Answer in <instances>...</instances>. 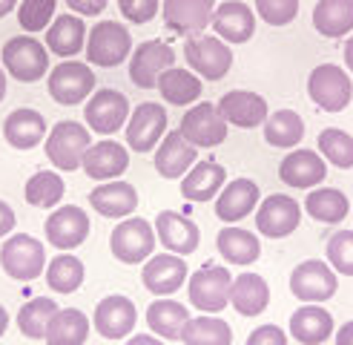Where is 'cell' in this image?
Returning <instances> with one entry per match:
<instances>
[{
  "label": "cell",
  "instance_id": "cell-1",
  "mask_svg": "<svg viewBox=\"0 0 353 345\" xmlns=\"http://www.w3.org/2000/svg\"><path fill=\"white\" fill-rule=\"evenodd\" d=\"M90 147H92L90 130L81 127L78 121H61V124L52 127V132L46 138L49 161L63 172H72V170L83 167V155Z\"/></svg>",
  "mask_w": 353,
  "mask_h": 345
},
{
  "label": "cell",
  "instance_id": "cell-2",
  "mask_svg": "<svg viewBox=\"0 0 353 345\" xmlns=\"http://www.w3.org/2000/svg\"><path fill=\"white\" fill-rule=\"evenodd\" d=\"M307 95L325 112H342L353 98V83L336 63H319L307 75Z\"/></svg>",
  "mask_w": 353,
  "mask_h": 345
},
{
  "label": "cell",
  "instance_id": "cell-3",
  "mask_svg": "<svg viewBox=\"0 0 353 345\" xmlns=\"http://www.w3.org/2000/svg\"><path fill=\"white\" fill-rule=\"evenodd\" d=\"M184 58L192 72H199L204 81H221L233 66L230 46L213 34H190L184 43Z\"/></svg>",
  "mask_w": 353,
  "mask_h": 345
},
{
  "label": "cell",
  "instance_id": "cell-4",
  "mask_svg": "<svg viewBox=\"0 0 353 345\" xmlns=\"http://www.w3.org/2000/svg\"><path fill=\"white\" fill-rule=\"evenodd\" d=\"M0 265L17 282H32L38 279L43 265H46V250L34 236L29 233H14L3 241L0 248Z\"/></svg>",
  "mask_w": 353,
  "mask_h": 345
},
{
  "label": "cell",
  "instance_id": "cell-5",
  "mask_svg": "<svg viewBox=\"0 0 353 345\" xmlns=\"http://www.w3.org/2000/svg\"><path fill=\"white\" fill-rule=\"evenodd\" d=\"M132 52V34L127 26L115 21H101L92 26L90 38H86V61L95 66H118L130 58Z\"/></svg>",
  "mask_w": 353,
  "mask_h": 345
},
{
  "label": "cell",
  "instance_id": "cell-6",
  "mask_svg": "<svg viewBox=\"0 0 353 345\" xmlns=\"http://www.w3.org/2000/svg\"><path fill=\"white\" fill-rule=\"evenodd\" d=\"M110 250L118 262L138 265L147 262L155 250V230L147 219H123L110 236Z\"/></svg>",
  "mask_w": 353,
  "mask_h": 345
},
{
  "label": "cell",
  "instance_id": "cell-7",
  "mask_svg": "<svg viewBox=\"0 0 353 345\" xmlns=\"http://www.w3.org/2000/svg\"><path fill=\"white\" fill-rule=\"evenodd\" d=\"M3 66L12 78L34 83L49 72V52L46 46H41V41L29 38V34H17L3 46Z\"/></svg>",
  "mask_w": 353,
  "mask_h": 345
},
{
  "label": "cell",
  "instance_id": "cell-8",
  "mask_svg": "<svg viewBox=\"0 0 353 345\" xmlns=\"http://www.w3.org/2000/svg\"><path fill=\"white\" fill-rule=\"evenodd\" d=\"M95 90L92 69L81 61H63L49 72V95L63 107H75Z\"/></svg>",
  "mask_w": 353,
  "mask_h": 345
},
{
  "label": "cell",
  "instance_id": "cell-9",
  "mask_svg": "<svg viewBox=\"0 0 353 345\" xmlns=\"http://www.w3.org/2000/svg\"><path fill=\"white\" fill-rule=\"evenodd\" d=\"M179 132L192 147H219L227 138V121L216 103H196L184 112Z\"/></svg>",
  "mask_w": 353,
  "mask_h": 345
},
{
  "label": "cell",
  "instance_id": "cell-10",
  "mask_svg": "<svg viewBox=\"0 0 353 345\" xmlns=\"http://www.w3.org/2000/svg\"><path fill=\"white\" fill-rule=\"evenodd\" d=\"M175 63V52L164 41H144L135 46L132 52V63H130V81L138 90H155L158 78Z\"/></svg>",
  "mask_w": 353,
  "mask_h": 345
},
{
  "label": "cell",
  "instance_id": "cell-11",
  "mask_svg": "<svg viewBox=\"0 0 353 345\" xmlns=\"http://www.w3.org/2000/svg\"><path fill=\"white\" fill-rule=\"evenodd\" d=\"M230 285H233V276L227 268H221V265L204 268L190 276V288H187L190 302L199 310H207V314L224 310V305L230 302Z\"/></svg>",
  "mask_w": 353,
  "mask_h": 345
},
{
  "label": "cell",
  "instance_id": "cell-12",
  "mask_svg": "<svg viewBox=\"0 0 353 345\" xmlns=\"http://www.w3.org/2000/svg\"><path fill=\"white\" fill-rule=\"evenodd\" d=\"M290 290L302 302H325L336 293V273H333L330 265L319 262V259H307V262L293 268Z\"/></svg>",
  "mask_w": 353,
  "mask_h": 345
},
{
  "label": "cell",
  "instance_id": "cell-13",
  "mask_svg": "<svg viewBox=\"0 0 353 345\" xmlns=\"http://www.w3.org/2000/svg\"><path fill=\"white\" fill-rule=\"evenodd\" d=\"M130 101L118 90H98L86 101V127H92L101 135H112L121 127H127Z\"/></svg>",
  "mask_w": 353,
  "mask_h": 345
},
{
  "label": "cell",
  "instance_id": "cell-14",
  "mask_svg": "<svg viewBox=\"0 0 353 345\" xmlns=\"http://www.w3.org/2000/svg\"><path fill=\"white\" fill-rule=\"evenodd\" d=\"M299 221H302V210L293 196H281V193H273L261 201L259 213H256V228L261 236H270V239H285L290 236Z\"/></svg>",
  "mask_w": 353,
  "mask_h": 345
},
{
  "label": "cell",
  "instance_id": "cell-15",
  "mask_svg": "<svg viewBox=\"0 0 353 345\" xmlns=\"http://www.w3.org/2000/svg\"><path fill=\"white\" fill-rule=\"evenodd\" d=\"M90 236V216L78 204H63L46 219V239L58 250H72Z\"/></svg>",
  "mask_w": 353,
  "mask_h": 345
},
{
  "label": "cell",
  "instance_id": "cell-16",
  "mask_svg": "<svg viewBox=\"0 0 353 345\" xmlns=\"http://www.w3.org/2000/svg\"><path fill=\"white\" fill-rule=\"evenodd\" d=\"M167 130V110L161 103H138L127 121V144L135 152H150Z\"/></svg>",
  "mask_w": 353,
  "mask_h": 345
},
{
  "label": "cell",
  "instance_id": "cell-17",
  "mask_svg": "<svg viewBox=\"0 0 353 345\" xmlns=\"http://www.w3.org/2000/svg\"><path fill=\"white\" fill-rule=\"evenodd\" d=\"M155 236L158 241L175 256H187L199 248L201 241V233H199V224L175 213V210H161L155 216Z\"/></svg>",
  "mask_w": 353,
  "mask_h": 345
},
{
  "label": "cell",
  "instance_id": "cell-18",
  "mask_svg": "<svg viewBox=\"0 0 353 345\" xmlns=\"http://www.w3.org/2000/svg\"><path fill=\"white\" fill-rule=\"evenodd\" d=\"M219 112L224 115L227 124L241 127V130H253L259 124L268 121V101H264L259 92H247V90H233V92H224L219 98Z\"/></svg>",
  "mask_w": 353,
  "mask_h": 345
},
{
  "label": "cell",
  "instance_id": "cell-19",
  "mask_svg": "<svg viewBox=\"0 0 353 345\" xmlns=\"http://www.w3.org/2000/svg\"><path fill=\"white\" fill-rule=\"evenodd\" d=\"M141 279H144V288L152 290L155 297H170V293H175L187 282V262L175 253L150 256Z\"/></svg>",
  "mask_w": 353,
  "mask_h": 345
},
{
  "label": "cell",
  "instance_id": "cell-20",
  "mask_svg": "<svg viewBox=\"0 0 353 345\" xmlns=\"http://www.w3.org/2000/svg\"><path fill=\"white\" fill-rule=\"evenodd\" d=\"M213 29L224 43H247L256 32V14L241 0H224L213 12Z\"/></svg>",
  "mask_w": 353,
  "mask_h": 345
},
{
  "label": "cell",
  "instance_id": "cell-21",
  "mask_svg": "<svg viewBox=\"0 0 353 345\" xmlns=\"http://www.w3.org/2000/svg\"><path fill=\"white\" fill-rule=\"evenodd\" d=\"M216 0H164V23L179 34H199L213 23Z\"/></svg>",
  "mask_w": 353,
  "mask_h": 345
},
{
  "label": "cell",
  "instance_id": "cell-22",
  "mask_svg": "<svg viewBox=\"0 0 353 345\" xmlns=\"http://www.w3.org/2000/svg\"><path fill=\"white\" fill-rule=\"evenodd\" d=\"M279 176H281V181L296 190H310L325 181L327 164L316 150H293L290 155H285V161L279 164Z\"/></svg>",
  "mask_w": 353,
  "mask_h": 345
},
{
  "label": "cell",
  "instance_id": "cell-23",
  "mask_svg": "<svg viewBox=\"0 0 353 345\" xmlns=\"http://www.w3.org/2000/svg\"><path fill=\"white\" fill-rule=\"evenodd\" d=\"M138 322L135 305L130 297H121V293H112V297L101 299L95 308V328L101 337L107 339H121L132 334V328Z\"/></svg>",
  "mask_w": 353,
  "mask_h": 345
},
{
  "label": "cell",
  "instance_id": "cell-24",
  "mask_svg": "<svg viewBox=\"0 0 353 345\" xmlns=\"http://www.w3.org/2000/svg\"><path fill=\"white\" fill-rule=\"evenodd\" d=\"M192 164H196V147H192L179 130L167 132L161 147L155 150V172L158 176H164V179L187 176Z\"/></svg>",
  "mask_w": 353,
  "mask_h": 345
},
{
  "label": "cell",
  "instance_id": "cell-25",
  "mask_svg": "<svg viewBox=\"0 0 353 345\" xmlns=\"http://www.w3.org/2000/svg\"><path fill=\"white\" fill-rule=\"evenodd\" d=\"M130 164V152L118 141H98L86 150L83 155V172L95 181H110L118 179Z\"/></svg>",
  "mask_w": 353,
  "mask_h": 345
},
{
  "label": "cell",
  "instance_id": "cell-26",
  "mask_svg": "<svg viewBox=\"0 0 353 345\" xmlns=\"http://www.w3.org/2000/svg\"><path fill=\"white\" fill-rule=\"evenodd\" d=\"M90 204L107 219H123L138 207V190L130 181H103L90 193Z\"/></svg>",
  "mask_w": 353,
  "mask_h": 345
},
{
  "label": "cell",
  "instance_id": "cell-27",
  "mask_svg": "<svg viewBox=\"0 0 353 345\" xmlns=\"http://www.w3.org/2000/svg\"><path fill=\"white\" fill-rule=\"evenodd\" d=\"M259 204V184L250 179H233L216 196V216L221 221H239Z\"/></svg>",
  "mask_w": 353,
  "mask_h": 345
},
{
  "label": "cell",
  "instance_id": "cell-28",
  "mask_svg": "<svg viewBox=\"0 0 353 345\" xmlns=\"http://www.w3.org/2000/svg\"><path fill=\"white\" fill-rule=\"evenodd\" d=\"M3 135L6 141L14 147V150H32L43 141L46 135V121L38 110H29V107H21L9 112L6 124H3Z\"/></svg>",
  "mask_w": 353,
  "mask_h": 345
},
{
  "label": "cell",
  "instance_id": "cell-29",
  "mask_svg": "<svg viewBox=\"0 0 353 345\" xmlns=\"http://www.w3.org/2000/svg\"><path fill=\"white\" fill-rule=\"evenodd\" d=\"M290 334L302 345H322L333 334V317L319 305H302L290 317Z\"/></svg>",
  "mask_w": 353,
  "mask_h": 345
},
{
  "label": "cell",
  "instance_id": "cell-30",
  "mask_svg": "<svg viewBox=\"0 0 353 345\" xmlns=\"http://www.w3.org/2000/svg\"><path fill=\"white\" fill-rule=\"evenodd\" d=\"M86 43V26L78 14H61L46 29V49L61 58H72Z\"/></svg>",
  "mask_w": 353,
  "mask_h": 345
},
{
  "label": "cell",
  "instance_id": "cell-31",
  "mask_svg": "<svg viewBox=\"0 0 353 345\" xmlns=\"http://www.w3.org/2000/svg\"><path fill=\"white\" fill-rule=\"evenodd\" d=\"M224 167L216 164V161H199L192 167L184 181H181V196L190 199V201H210L221 193L224 187Z\"/></svg>",
  "mask_w": 353,
  "mask_h": 345
},
{
  "label": "cell",
  "instance_id": "cell-32",
  "mask_svg": "<svg viewBox=\"0 0 353 345\" xmlns=\"http://www.w3.org/2000/svg\"><path fill=\"white\" fill-rule=\"evenodd\" d=\"M230 302L241 317H256L261 314L270 302V288L259 273H241L230 285Z\"/></svg>",
  "mask_w": 353,
  "mask_h": 345
},
{
  "label": "cell",
  "instance_id": "cell-33",
  "mask_svg": "<svg viewBox=\"0 0 353 345\" xmlns=\"http://www.w3.org/2000/svg\"><path fill=\"white\" fill-rule=\"evenodd\" d=\"M90 337V319L78 308H58L46 328V345H83Z\"/></svg>",
  "mask_w": 353,
  "mask_h": 345
},
{
  "label": "cell",
  "instance_id": "cell-34",
  "mask_svg": "<svg viewBox=\"0 0 353 345\" xmlns=\"http://www.w3.org/2000/svg\"><path fill=\"white\" fill-rule=\"evenodd\" d=\"M313 26L325 38H342L353 32V0H319L313 6Z\"/></svg>",
  "mask_w": 353,
  "mask_h": 345
},
{
  "label": "cell",
  "instance_id": "cell-35",
  "mask_svg": "<svg viewBox=\"0 0 353 345\" xmlns=\"http://www.w3.org/2000/svg\"><path fill=\"white\" fill-rule=\"evenodd\" d=\"M305 138V121L293 110H279L264 121V141L279 150H290Z\"/></svg>",
  "mask_w": 353,
  "mask_h": 345
},
{
  "label": "cell",
  "instance_id": "cell-36",
  "mask_svg": "<svg viewBox=\"0 0 353 345\" xmlns=\"http://www.w3.org/2000/svg\"><path fill=\"white\" fill-rule=\"evenodd\" d=\"M147 322L150 328L164 337V339H181L184 325L190 322V310L181 302H172V299H158L147 308Z\"/></svg>",
  "mask_w": 353,
  "mask_h": 345
},
{
  "label": "cell",
  "instance_id": "cell-37",
  "mask_svg": "<svg viewBox=\"0 0 353 345\" xmlns=\"http://www.w3.org/2000/svg\"><path fill=\"white\" fill-rule=\"evenodd\" d=\"M216 248L230 265H253L261 253L259 239L241 228H224L216 239Z\"/></svg>",
  "mask_w": 353,
  "mask_h": 345
},
{
  "label": "cell",
  "instance_id": "cell-38",
  "mask_svg": "<svg viewBox=\"0 0 353 345\" xmlns=\"http://www.w3.org/2000/svg\"><path fill=\"white\" fill-rule=\"evenodd\" d=\"M158 92L167 103H175V107H184V103H192L201 98V81L190 72V69H179L172 66L158 78Z\"/></svg>",
  "mask_w": 353,
  "mask_h": 345
},
{
  "label": "cell",
  "instance_id": "cell-39",
  "mask_svg": "<svg viewBox=\"0 0 353 345\" xmlns=\"http://www.w3.org/2000/svg\"><path fill=\"white\" fill-rule=\"evenodd\" d=\"M181 342L184 345H230L233 342V331L224 319H219L216 314H204L196 317L184 325L181 331Z\"/></svg>",
  "mask_w": 353,
  "mask_h": 345
},
{
  "label": "cell",
  "instance_id": "cell-40",
  "mask_svg": "<svg viewBox=\"0 0 353 345\" xmlns=\"http://www.w3.org/2000/svg\"><path fill=\"white\" fill-rule=\"evenodd\" d=\"M310 219H319L325 224H336L347 216L350 204H347V196L336 187H322V190H313L305 201Z\"/></svg>",
  "mask_w": 353,
  "mask_h": 345
},
{
  "label": "cell",
  "instance_id": "cell-41",
  "mask_svg": "<svg viewBox=\"0 0 353 345\" xmlns=\"http://www.w3.org/2000/svg\"><path fill=\"white\" fill-rule=\"evenodd\" d=\"M55 299L49 297H38V299H29L21 314H17V328H21V334L29 337V339H46V328H49V319L55 317Z\"/></svg>",
  "mask_w": 353,
  "mask_h": 345
},
{
  "label": "cell",
  "instance_id": "cell-42",
  "mask_svg": "<svg viewBox=\"0 0 353 345\" xmlns=\"http://www.w3.org/2000/svg\"><path fill=\"white\" fill-rule=\"evenodd\" d=\"M46 282L58 293H75L83 282V262L78 256H69V253L55 256L46 268Z\"/></svg>",
  "mask_w": 353,
  "mask_h": 345
},
{
  "label": "cell",
  "instance_id": "cell-43",
  "mask_svg": "<svg viewBox=\"0 0 353 345\" xmlns=\"http://www.w3.org/2000/svg\"><path fill=\"white\" fill-rule=\"evenodd\" d=\"M23 193H26V201L32 207H55L63 199L66 187H63V179L58 176V172L41 170V172H34V176L26 181Z\"/></svg>",
  "mask_w": 353,
  "mask_h": 345
},
{
  "label": "cell",
  "instance_id": "cell-44",
  "mask_svg": "<svg viewBox=\"0 0 353 345\" xmlns=\"http://www.w3.org/2000/svg\"><path fill=\"white\" fill-rule=\"evenodd\" d=\"M319 150L330 164H336L342 170L353 167V135L350 132L336 130V127L322 130L319 132Z\"/></svg>",
  "mask_w": 353,
  "mask_h": 345
},
{
  "label": "cell",
  "instance_id": "cell-45",
  "mask_svg": "<svg viewBox=\"0 0 353 345\" xmlns=\"http://www.w3.org/2000/svg\"><path fill=\"white\" fill-rule=\"evenodd\" d=\"M55 6H58V0H21V6H17V23L26 32H41L52 23Z\"/></svg>",
  "mask_w": 353,
  "mask_h": 345
},
{
  "label": "cell",
  "instance_id": "cell-46",
  "mask_svg": "<svg viewBox=\"0 0 353 345\" xmlns=\"http://www.w3.org/2000/svg\"><path fill=\"white\" fill-rule=\"evenodd\" d=\"M327 259L333 270L353 276V230H339L327 241Z\"/></svg>",
  "mask_w": 353,
  "mask_h": 345
},
{
  "label": "cell",
  "instance_id": "cell-47",
  "mask_svg": "<svg viewBox=\"0 0 353 345\" xmlns=\"http://www.w3.org/2000/svg\"><path fill=\"white\" fill-rule=\"evenodd\" d=\"M256 12L264 23L270 26H288L299 14V0H256Z\"/></svg>",
  "mask_w": 353,
  "mask_h": 345
},
{
  "label": "cell",
  "instance_id": "cell-48",
  "mask_svg": "<svg viewBox=\"0 0 353 345\" xmlns=\"http://www.w3.org/2000/svg\"><path fill=\"white\" fill-rule=\"evenodd\" d=\"M118 9L132 23H150L158 12V0H118Z\"/></svg>",
  "mask_w": 353,
  "mask_h": 345
},
{
  "label": "cell",
  "instance_id": "cell-49",
  "mask_svg": "<svg viewBox=\"0 0 353 345\" xmlns=\"http://www.w3.org/2000/svg\"><path fill=\"white\" fill-rule=\"evenodd\" d=\"M247 345H288V334L279 325H261L247 337Z\"/></svg>",
  "mask_w": 353,
  "mask_h": 345
},
{
  "label": "cell",
  "instance_id": "cell-50",
  "mask_svg": "<svg viewBox=\"0 0 353 345\" xmlns=\"http://www.w3.org/2000/svg\"><path fill=\"white\" fill-rule=\"evenodd\" d=\"M63 3L72 12H78V17H95L107 9L110 0H63Z\"/></svg>",
  "mask_w": 353,
  "mask_h": 345
},
{
  "label": "cell",
  "instance_id": "cell-51",
  "mask_svg": "<svg viewBox=\"0 0 353 345\" xmlns=\"http://www.w3.org/2000/svg\"><path fill=\"white\" fill-rule=\"evenodd\" d=\"M12 228H14V210L6 201H0V236L12 233Z\"/></svg>",
  "mask_w": 353,
  "mask_h": 345
},
{
  "label": "cell",
  "instance_id": "cell-52",
  "mask_svg": "<svg viewBox=\"0 0 353 345\" xmlns=\"http://www.w3.org/2000/svg\"><path fill=\"white\" fill-rule=\"evenodd\" d=\"M336 345H353V319L345 322L339 328V334H336Z\"/></svg>",
  "mask_w": 353,
  "mask_h": 345
},
{
  "label": "cell",
  "instance_id": "cell-53",
  "mask_svg": "<svg viewBox=\"0 0 353 345\" xmlns=\"http://www.w3.org/2000/svg\"><path fill=\"white\" fill-rule=\"evenodd\" d=\"M127 345H161V342H158L155 337H150V334H135Z\"/></svg>",
  "mask_w": 353,
  "mask_h": 345
},
{
  "label": "cell",
  "instance_id": "cell-54",
  "mask_svg": "<svg viewBox=\"0 0 353 345\" xmlns=\"http://www.w3.org/2000/svg\"><path fill=\"white\" fill-rule=\"evenodd\" d=\"M345 63H347V69L353 72V34H350L347 43H345Z\"/></svg>",
  "mask_w": 353,
  "mask_h": 345
},
{
  "label": "cell",
  "instance_id": "cell-55",
  "mask_svg": "<svg viewBox=\"0 0 353 345\" xmlns=\"http://www.w3.org/2000/svg\"><path fill=\"white\" fill-rule=\"evenodd\" d=\"M17 6V0H0V17H6Z\"/></svg>",
  "mask_w": 353,
  "mask_h": 345
},
{
  "label": "cell",
  "instance_id": "cell-56",
  "mask_svg": "<svg viewBox=\"0 0 353 345\" xmlns=\"http://www.w3.org/2000/svg\"><path fill=\"white\" fill-rule=\"evenodd\" d=\"M6 328H9V314H6V308L0 305V337L6 334Z\"/></svg>",
  "mask_w": 353,
  "mask_h": 345
},
{
  "label": "cell",
  "instance_id": "cell-57",
  "mask_svg": "<svg viewBox=\"0 0 353 345\" xmlns=\"http://www.w3.org/2000/svg\"><path fill=\"white\" fill-rule=\"evenodd\" d=\"M6 95V75H3V69H0V101H3Z\"/></svg>",
  "mask_w": 353,
  "mask_h": 345
}]
</instances>
